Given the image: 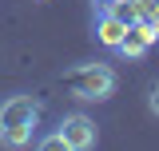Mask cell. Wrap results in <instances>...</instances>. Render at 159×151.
I'll return each mask as SVG.
<instances>
[{
    "label": "cell",
    "instance_id": "6da1fadb",
    "mask_svg": "<svg viewBox=\"0 0 159 151\" xmlns=\"http://www.w3.org/2000/svg\"><path fill=\"white\" fill-rule=\"evenodd\" d=\"M36 127H40V103L32 95H8L0 103V143L4 147L36 143Z\"/></svg>",
    "mask_w": 159,
    "mask_h": 151
},
{
    "label": "cell",
    "instance_id": "7a4b0ae2",
    "mask_svg": "<svg viewBox=\"0 0 159 151\" xmlns=\"http://www.w3.org/2000/svg\"><path fill=\"white\" fill-rule=\"evenodd\" d=\"M64 84H68V92L76 95V99H88V103H99V99H107V95H116V68H107V64H80L72 72L64 76Z\"/></svg>",
    "mask_w": 159,
    "mask_h": 151
},
{
    "label": "cell",
    "instance_id": "3957f363",
    "mask_svg": "<svg viewBox=\"0 0 159 151\" xmlns=\"http://www.w3.org/2000/svg\"><path fill=\"white\" fill-rule=\"evenodd\" d=\"M60 139H64V147H72V151H88V147H96L99 131H96V123L88 115L72 112V115L60 119Z\"/></svg>",
    "mask_w": 159,
    "mask_h": 151
},
{
    "label": "cell",
    "instance_id": "277c9868",
    "mask_svg": "<svg viewBox=\"0 0 159 151\" xmlns=\"http://www.w3.org/2000/svg\"><path fill=\"white\" fill-rule=\"evenodd\" d=\"M159 40V28H151V24H143V20H135V24H127V32H123V40H119V56L127 60H143L147 52H151V44Z\"/></svg>",
    "mask_w": 159,
    "mask_h": 151
},
{
    "label": "cell",
    "instance_id": "5b68a950",
    "mask_svg": "<svg viewBox=\"0 0 159 151\" xmlns=\"http://www.w3.org/2000/svg\"><path fill=\"white\" fill-rule=\"evenodd\" d=\"M123 32H127V24H123L116 12L96 8V40L103 44V48H111V52H116V48H119V40H123Z\"/></svg>",
    "mask_w": 159,
    "mask_h": 151
},
{
    "label": "cell",
    "instance_id": "8992f818",
    "mask_svg": "<svg viewBox=\"0 0 159 151\" xmlns=\"http://www.w3.org/2000/svg\"><path fill=\"white\" fill-rule=\"evenodd\" d=\"M107 12H116L123 24H135V20H139V4H135V0H116Z\"/></svg>",
    "mask_w": 159,
    "mask_h": 151
},
{
    "label": "cell",
    "instance_id": "52a82bcc",
    "mask_svg": "<svg viewBox=\"0 0 159 151\" xmlns=\"http://www.w3.org/2000/svg\"><path fill=\"white\" fill-rule=\"evenodd\" d=\"M135 4H139V20L159 28V0H135Z\"/></svg>",
    "mask_w": 159,
    "mask_h": 151
},
{
    "label": "cell",
    "instance_id": "ba28073f",
    "mask_svg": "<svg viewBox=\"0 0 159 151\" xmlns=\"http://www.w3.org/2000/svg\"><path fill=\"white\" fill-rule=\"evenodd\" d=\"M147 112L159 119V84H151V92H147Z\"/></svg>",
    "mask_w": 159,
    "mask_h": 151
},
{
    "label": "cell",
    "instance_id": "9c48e42d",
    "mask_svg": "<svg viewBox=\"0 0 159 151\" xmlns=\"http://www.w3.org/2000/svg\"><path fill=\"white\" fill-rule=\"evenodd\" d=\"M36 143H40V147H48V151H52V147H64V139H60V131H56V135H44V139H36Z\"/></svg>",
    "mask_w": 159,
    "mask_h": 151
},
{
    "label": "cell",
    "instance_id": "30bf717a",
    "mask_svg": "<svg viewBox=\"0 0 159 151\" xmlns=\"http://www.w3.org/2000/svg\"><path fill=\"white\" fill-rule=\"evenodd\" d=\"M92 4H96V8H111L116 0H92Z\"/></svg>",
    "mask_w": 159,
    "mask_h": 151
}]
</instances>
